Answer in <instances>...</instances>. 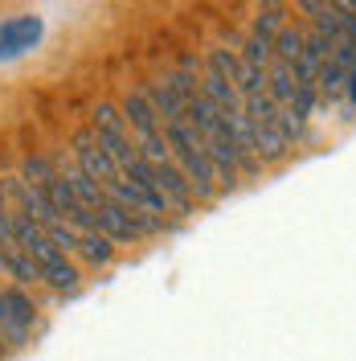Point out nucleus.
Returning <instances> with one entry per match:
<instances>
[{
	"instance_id": "obj_14",
	"label": "nucleus",
	"mask_w": 356,
	"mask_h": 361,
	"mask_svg": "<svg viewBox=\"0 0 356 361\" xmlns=\"http://www.w3.org/2000/svg\"><path fill=\"white\" fill-rule=\"evenodd\" d=\"M45 238L62 250V255H78V238H82V234L66 222H53V226H45Z\"/></svg>"
},
{
	"instance_id": "obj_6",
	"label": "nucleus",
	"mask_w": 356,
	"mask_h": 361,
	"mask_svg": "<svg viewBox=\"0 0 356 361\" xmlns=\"http://www.w3.org/2000/svg\"><path fill=\"white\" fill-rule=\"evenodd\" d=\"M144 94H148V103H152V111L160 115V123H164V128L184 119V99L177 94V87H172L168 78H152V82L144 87Z\"/></svg>"
},
{
	"instance_id": "obj_8",
	"label": "nucleus",
	"mask_w": 356,
	"mask_h": 361,
	"mask_svg": "<svg viewBox=\"0 0 356 361\" xmlns=\"http://www.w3.org/2000/svg\"><path fill=\"white\" fill-rule=\"evenodd\" d=\"M4 275H13V279H17V288L42 283V271H37V263H33L21 247H8V255H4Z\"/></svg>"
},
{
	"instance_id": "obj_11",
	"label": "nucleus",
	"mask_w": 356,
	"mask_h": 361,
	"mask_svg": "<svg viewBox=\"0 0 356 361\" xmlns=\"http://www.w3.org/2000/svg\"><path fill=\"white\" fill-rule=\"evenodd\" d=\"M4 300H8V316H13L25 333H29V329H33V320H37V304L29 300V292H25V288H4Z\"/></svg>"
},
{
	"instance_id": "obj_12",
	"label": "nucleus",
	"mask_w": 356,
	"mask_h": 361,
	"mask_svg": "<svg viewBox=\"0 0 356 361\" xmlns=\"http://www.w3.org/2000/svg\"><path fill=\"white\" fill-rule=\"evenodd\" d=\"M238 58L242 62H250V66H270V58H274V45L267 42V37H254V33H246L242 37V49H238Z\"/></svg>"
},
{
	"instance_id": "obj_1",
	"label": "nucleus",
	"mask_w": 356,
	"mask_h": 361,
	"mask_svg": "<svg viewBox=\"0 0 356 361\" xmlns=\"http://www.w3.org/2000/svg\"><path fill=\"white\" fill-rule=\"evenodd\" d=\"M164 135H168V152H172V160H177V169L184 173L189 189H193V197H197V202H213L222 189H217L213 160H209V152H205V144L197 140V132L180 119V123H168Z\"/></svg>"
},
{
	"instance_id": "obj_5",
	"label": "nucleus",
	"mask_w": 356,
	"mask_h": 361,
	"mask_svg": "<svg viewBox=\"0 0 356 361\" xmlns=\"http://www.w3.org/2000/svg\"><path fill=\"white\" fill-rule=\"evenodd\" d=\"M42 37V21L37 17H8L0 21V58H17L25 49H33Z\"/></svg>"
},
{
	"instance_id": "obj_2",
	"label": "nucleus",
	"mask_w": 356,
	"mask_h": 361,
	"mask_svg": "<svg viewBox=\"0 0 356 361\" xmlns=\"http://www.w3.org/2000/svg\"><path fill=\"white\" fill-rule=\"evenodd\" d=\"M119 111H123V119H127V132H132L135 148L144 152V160H172V152H168V135H164V123H160V115L152 111V103H148V94H144V87L139 90H127L123 94V103H119Z\"/></svg>"
},
{
	"instance_id": "obj_4",
	"label": "nucleus",
	"mask_w": 356,
	"mask_h": 361,
	"mask_svg": "<svg viewBox=\"0 0 356 361\" xmlns=\"http://www.w3.org/2000/svg\"><path fill=\"white\" fill-rule=\"evenodd\" d=\"M74 169H82L90 180H98L103 189H111L115 180H119V164L107 157V148L94 140L90 128H78L74 132Z\"/></svg>"
},
{
	"instance_id": "obj_13",
	"label": "nucleus",
	"mask_w": 356,
	"mask_h": 361,
	"mask_svg": "<svg viewBox=\"0 0 356 361\" xmlns=\"http://www.w3.org/2000/svg\"><path fill=\"white\" fill-rule=\"evenodd\" d=\"M17 177H21L25 185H33V189H42L45 180L58 177V169H53V164H49L45 157H29V160L21 164V173H17Z\"/></svg>"
},
{
	"instance_id": "obj_15",
	"label": "nucleus",
	"mask_w": 356,
	"mask_h": 361,
	"mask_svg": "<svg viewBox=\"0 0 356 361\" xmlns=\"http://www.w3.org/2000/svg\"><path fill=\"white\" fill-rule=\"evenodd\" d=\"M0 214H8V202H4V193H0Z\"/></svg>"
},
{
	"instance_id": "obj_3",
	"label": "nucleus",
	"mask_w": 356,
	"mask_h": 361,
	"mask_svg": "<svg viewBox=\"0 0 356 361\" xmlns=\"http://www.w3.org/2000/svg\"><path fill=\"white\" fill-rule=\"evenodd\" d=\"M90 132H94V140L107 148V157H111L119 169H132L135 160L144 157V152L135 148L132 132H127V119H123V111H119L115 103H98V107L90 111Z\"/></svg>"
},
{
	"instance_id": "obj_7",
	"label": "nucleus",
	"mask_w": 356,
	"mask_h": 361,
	"mask_svg": "<svg viewBox=\"0 0 356 361\" xmlns=\"http://www.w3.org/2000/svg\"><path fill=\"white\" fill-rule=\"evenodd\" d=\"M303 33H307V25L303 21H287L279 29V37H274V58L279 62H287V66H299V58H303Z\"/></svg>"
},
{
	"instance_id": "obj_10",
	"label": "nucleus",
	"mask_w": 356,
	"mask_h": 361,
	"mask_svg": "<svg viewBox=\"0 0 356 361\" xmlns=\"http://www.w3.org/2000/svg\"><path fill=\"white\" fill-rule=\"evenodd\" d=\"M78 255L87 259L90 267H107V263L115 259V243H111V238H103L98 230H90V234L78 238Z\"/></svg>"
},
{
	"instance_id": "obj_9",
	"label": "nucleus",
	"mask_w": 356,
	"mask_h": 361,
	"mask_svg": "<svg viewBox=\"0 0 356 361\" xmlns=\"http://www.w3.org/2000/svg\"><path fill=\"white\" fill-rule=\"evenodd\" d=\"M287 21H291V17H287V8H283V4H262V8L254 13L250 33H254V37H267V42H274V37H279V29H283Z\"/></svg>"
}]
</instances>
